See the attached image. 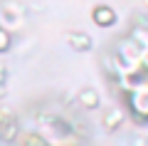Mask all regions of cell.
Instances as JSON below:
<instances>
[{
	"mask_svg": "<svg viewBox=\"0 0 148 146\" xmlns=\"http://www.w3.org/2000/svg\"><path fill=\"white\" fill-rule=\"evenodd\" d=\"M20 146H49V139L42 131H25V134L17 136Z\"/></svg>",
	"mask_w": 148,
	"mask_h": 146,
	"instance_id": "cell-5",
	"label": "cell"
},
{
	"mask_svg": "<svg viewBox=\"0 0 148 146\" xmlns=\"http://www.w3.org/2000/svg\"><path fill=\"white\" fill-rule=\"evenodd\" d=\"M79 104L84 107V109H96L99 107V92L91 87H84L79 92Z\"/></svg>",
	"mask_w": 148,
	"mask_h": 146,
	"instance_id": "cell-6",
	"label": "cell"
},
{
	"mask_svg": "<svg viewBox=\"0 0 148 146\" xmlns=\"http://www.w3.org/2000/svg\"><path fill=\"white\" fill-rule=\"evenodd\" d=\"M126 107H128V111H131L133 119L148 121V82L146 79H143L136 89H131V92L126 94Z\"/></svg>",
	"mask_w": 148,
	"mask_h": 146,
	"instance_id": "cell-1",
	"label": "cell"
},
{
	"mask_svg": "<svg viewBox=\"0 0 148 146\" xmlns=\"http://www.w3.org/2000/svg\"><path fill=\"white\" fill-rule=\"evenodd\" d=\"M12 47V32H8L5 27H0V55L8 52Z\"/></svg>",
	"mask_w": 148,
	"mask_h": 146,
	"instance_id": "cell-9",
	"label": "cell"
},
{
	"mask_svg": "<svg viewBox=\"0 0 148 146\" xmlns=\"http://www.w3.org/2000/svg\"><path fill=\"white\" fill-rule=\"evenodd\" d=\"M121 121H123L121 109H109V111L104 114V121H101V124H104L106 131H116L119 126H121Z\"/></svg>",
	"mask_w": 148,
	"mask_h": 146,
	"instance_id": "cell-7",
	"label": "cell"
},
{
	"mask_svg": "<svg viewBox=\"0 0 148 146\" xmlns=\"http://www.w3.org/2000/svg\"><path fill=\"white\" fill-rule=\"evenodd\" d=\"M5 79H8V67H5L3 62H0V87L5 84Z\"/></svg>",
	"mask_w": 148,
	"mask_h": 146,
	"instance_id": "cell-10",
	"label": "cell"
},
{
	"mask_svg": "<svg viewBox=\"0 0 148 146\" xmlns=\"http://www.w3.org/2000/svg\"><path fill=\"white\" fill-rule=\"evenodd\" d=\"M91 22H94L96 27H114L116 25V10L111 5H106V3H99V5L91 8Z\"/></svg>",
	"mask_w": 148,
	"mask_h": 146,
	"instance_id": "cell-3",
	"label": "cell"
},
{
	"mask_svg": "<svg viewBox=\"0 0 148 146\" xmlns=\"http://www.w3.org/2000/svg\"><path fill=\"white\" fill-rule=\"evenodd\" d=\"M146 8H148V0H146Z\"/></svg>",
	"mask_w": 148,
	"mask_h": 146,
	"instance_id": "cell-12",
	"label": "cell"
},
{
	"mask_svg": "<svg viewBox=\"0 0 148 146\" xmlns=\"http://www.w3.org/2000/svg\"><path fill=\"white\" fill-rule=\"evenodd\" d=\"M22 20H25V12H22V8L17 5V3L8 0V3L0 5V27H5V30L10 32V30H15V27H20Z\"/></svg>",
	"mask_w": 148,
	"mask_h": 146,
	"instance_id": "cell-2",
	"label": "cell"
},
{
	"mask_svg": "<svg viewBox=\"0 0 148 146\" xmlns=\"http://www.w3.org/2000/svg\"><path fill=\"white\" fill-rule=\"evenodd\" d=\"M141 64H143V69L148 72V50H143V57H141Z\"/></svg>",
	"mask_w": 148,
	"mask_h": 146,
	"instance_id": "cell-11",
	"label": "cell"
},
{
	"mask_svg": "<svg viewBox=\"0 0 148 146\" xmlns=\"http://www.w3.org/2000/svg\"><path fill=\"white\" fill-rule=\"evenodd\" d=\"M67 42L77 52H89L91 50V37L86 32H67Z\"/></svg>",
	"mask_w": 148,
	"mask_h": 146,
	"instance_id": "cell-4",
	"label": "cell"
},
{
	"mask_svg": "<svg viewBox=\"0 0 148 146\" xmlns=\"http://www.w3.org/2000/svg\"><path fill=\"white\" fill-rule=\"evenodd\" d=\"M128 37H131L133 42H138L143 50H148V25H136V27L131 30V35H128Z\"/></svg>",
	"mask_w": 148,
	"mask_h": 146,
	"instance_id": "cell-8",
	"label": "cell"
}]
</instances>
